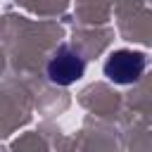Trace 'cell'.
I'll list each match as a JSON object with an SVG mask.
<instances>
[{
    "mask_svg": "<svg viewBox=\"0 0 152 152\" xmlns=\"http://www.w3.org/2000/svg\"><path fill=\"white\" fill-rule=\"evenodd\" d=\"M145 66H147V57L140 50L121 48V50H114L104 59L102 71H104V76L112 83H116V86H131V83H135L145 74Z\"/></svg>",
    "mask_w": 152,
    "mask_h": 152,
    "instance_id": "1",
    "label": "cell"
},
{
    "mask_svg": "<svg viewBox=\"0 0 152 152\" xmlns=\"http://www.w3.org/2000/svg\"><path fill=\"white\" fill-rule=\"evenodd\" d=\"M45 74L50 78V83L55 86H71L76 81L83 78L86 74V59L71 48V45H59L52 57L48 59Z\"/></svg>",
    "mask_w": 152,
    "mask_h": 152,
    "instance_id": "2",
    "label": "cell"
}]
</instances>
